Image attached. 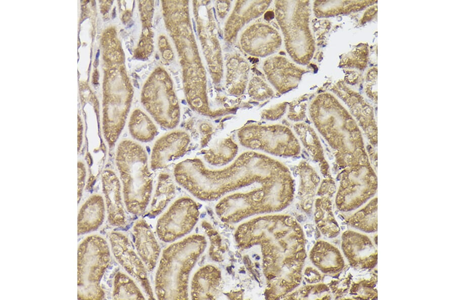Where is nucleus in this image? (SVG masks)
I'll return each instance as SVG.
<instances>
[{"label": "nucleus", "mask_w": 455, "mask_h": 300, "mask_svg": "<svg viewBox=\"0 0 455 300\" xmlns=\"http://www.w3.org/2000/svg\"><path fill=\"white\" fill-rule=\"evenodd\" d=\"M292 174L288 167L268 155L248 150L218 169L200 158L185 159L173 170L176 182L195 196L212 199L248 186H258Z\"/></svg>", "instance_id": "nucleus-1"}, {"label": "nucleus", "mask_w": 455, "mask_h": 300, "mask_svg": "<svg viewBox=\"0 0 455 300\" xmlns=\"http://www.w3.org/2000/svg\"><path fill=\"white\" fill-rule=\"evenodd\" d=\"M308 109L314 128L330 147L340 167L352 164L356 159L361 164L365 162L366 159L353 150V141L360 142L355 123L332 93L318 94Z\"/></svg>", "instance_id": "nucleus-2"}, {"label": "nucleus", "mask_w": 455, "mask_h": 300, "mask_svg": "<svg viewBox=\"0 0 455 300\" xmlns=\"http://www.w3.org/2000/svg\"><path fill=\"white\" fill-rule=\"evenodd\" d=\"M115 162L124 206L131 214L141 215L150 203L153 187L146 151L138 142L123 139L117 146Z\"/></svg>", "instance_id": "nucleus-3"}, {"label": "nucleus", "mask_w": 455, "mask_h": 300, "mask_svg": "<svg viewBox=\"0 0 455 300\" xmlns=\"http://www.w3.org/2000/svg\"><path fill=\"white\" fill-rule=\"evenodd\" d=\"M200 241L198 236H193L163 250L155 278L157 299L187 298L188 277L199 254Z\"/></svg>", "instance_id": "nucleus-4"}, {"label": "nucleus", "mask_w": 455, "mask_h": 300, "mask_svg": "<svg viewBox=\"0 0 455 300\" xmlns=\"http://www.w3.org/2000/svg\"><path fill=\"white\" fill-rule=\"evenodd\" d=\"M277 9L285 37L286 49L292 59L300 65L308 64L315 51L309 28L311 9L308 1L279 2Z\"/></svg>", "instance_id": "nucleus-5"}, {"label": "nucleus", "mask_w": 455, "mask_h": 300, "mask_svg": "<svg viewBox=\"0 0 455 300\" xmlns=\"http://www.w3.org/2000/svg\"><path fill=\"white\" fill-rule=\"evenodd\" d=\"M110 261L109 245L103 237L91 235L83 240L78 249V298H104L101 281Z\"/></svg>", "instance_id": "nucleus-6"}, {"label": "nucleus", "mask_w": 455, "mask_h": 300, "mask_svg": "<svg viewBox=\"0 0 455 300\" xmlns=\"http://www.w3.org/2000/svg\"><path fill=\"white\" fill-rule=\"evenodd\" d=\"M237 137L248 150L270 156L293 158L301 153L300 143L293 130L281 124L250 123L238 130Z\"/></svg>", "instance_id": "nucleus-7"}, {"label": "nucleus", "mask_w": 455, "mask_h": 300, "mask_svg": "<svg viewBox=\"0 0 455 300\" xmlns=\"http://www.w3.org/2000/svg\"><path fill=\"white\" fill-rule=\"evenodd\" d=\"M197 213V206L192 199H178L158 220L156 231L158 238L168 242L187 233L195 224Z\"/></svg>", "instance_id": "nucleus-8"}, {"label": "nucleus", "mask_w": 455, "mask_h": 300, "mask_svg": "<svg viewBox=\"0 0 455 300\" xmlns=\"http://www.w3.org/2000/svg\"><path fill=\"white\" fill-rule=\"evenodd\" d=\"M109 241L112 253L117 262L139 283L149 299H155L147 269L129 238L120 232L112 231L109 235Z\"/></svg>", "instance_id": "nucleus-9"}, {"label": "nucleus", "mask_w": 455, "mask_h": 300, "mask_svg": "<svg viewBox=\"0 0 455 300\" xmlns=\"http://www.w3.org/2000/svg\"><path fill=\"white\" fill-rule=\"evenodd\" d=\"M190 140L189 134L182 130H172L160 137L152 147L151 169H164L171 162L182 157L187 151Z\"/></svg>", "instance_id": "nucleus-10"}, {"label": "nucleus", "mask_w": 455, "mask_h": 300, "mask_svg": "<svg viewBox=\"0 0 455 300\" xmlns=\"http://www.w3.org/2000/svg\"><path fill=\"white\" fill-rule=\"evenodd\" d=\"M102 182L109 223L113 226L123 227L126 218L120 180L113 171L107 169L102 174Z\"/></svg>", "instance_id": "nucleus-11"}, {"label": "nucleus", "mask_w": 455, "mask_h": 300, "mask_svg": "<svg viewBox=\"0 0 455 300\" xmlns=\"http://www.w3.org/2000/svg\"><path fill=\"white\" fill-rule=\"evenodd\" d=\"M135 251L149 271L154 270L158 261L160 247L150 226L144 219L134 223L132 230Z\"/></svg>", "instance_id": "nucleus-12"}, {"label": "nucleus", "mask_w": 455, "mask_h": 300, "mask_svg": "<svg viewBox=\"0 0 455 300\" xmlns=\"http://www.w3.org/2000/svg\"><path fill=\"white\" fill-rule=\"evenodd\" d=\"M266 69L275 86L282 93L296 88L307 72L305 69L282 57L269 60Z\"/></svg>", "instance_id": "nucleus-13"}, {"label": "nucleus", "mask_w": 455, "mask_h": 300, "mask_svg": "<svg viewBox=\"0 0 455 300\" xmlns=\"http://www.w3.org/2000/svg\"><path fill=\"white\" fill-rule=\"evenodd\" d=\"M293 129L300 145L318 165L324 178L332 176L323 146L315 129L305 122L295 123Z\"/></svg>", "instance_id": "nucleus-14"}, {"label": "nucleus", "mask_w": 455, "mask_h": 300, "mask_svg": "<svg viewBox=\"0 0 455 300\" xmlns=\"http://www.w3.org/2000/svg\"><path fill=\"white\" fill-rule=\"evenodd\" d=\"M350 234L345 249L351 264L361 265L363 268L375 267L377 263V252L370 239L360 234Z\"/></svg>", "instance_id": "nucleus-15"}, {"label": "nucleus", "mask_w": 455, "mask_h": 300, "mask_svg": "<svg viewBox=\"0 0 455 300\" xmlns=\"http://www.w3.org/2000/svg\"><path fill=\"white\" fill-rule=\"evenodd\" d=\"M105 215L104 199L99 194L90 196L81 206L78 216V234H83L97 229Z\"/></svg>", "instance_id": "nucleus-16"}, {"label": "nucleus", "mask_w": 455, "mask_h": 300, "mask_svg": "<svg viewBox=\"0 0 455 300\" xmlns=\"http://www.w3.org/2000/svg\"><path fill=\"white\" fill-rule=\"evenodd\" d=\"M238 145L231 137L221 139L204 152V161L209 165L223 167L231 163L236 157Z\"/></svg>", "instance_id": "nucleus-17"}, {"label": "nucleus", "mask_w": 455, "mask_h": 300, "mask_svg": "<svg viewBox=\"0 0 455 300\" xmlns=\"http://www.w3.org/2000/svg\"><path fill=\"white\" fill-rule=\"evenodd\" d=\"M175 191V185L170 175L160 173L147 215L154 217L160 214L174 196Z\"/></svg>", "instance_id": "nucleus-18"}, {"label": "nucleus", "mask_w": 455, "mask_h": 300, "mask_svg": "<svg viewBox=\"0 0 455 300\" xmlns=\"http://www.w3.org/2000/svg\"><path fill=\"white\" fill-rule=\"evenodd\" d=\"M128 127L131 136L141 142L152 141L157 133V128L154 122L139 110L134 111L131 115Z\"/></svg>", "instance_id": "nucleus-19"}, {"label": "nucleus", "mask_w": 455, "mask_h": 300, "mask_svg": "<svg viewBox=\"0 0 455 300\" xmlns=\"http://www.w3.org/2000/svg\"><path fill=\"white\" fill-rule=\"evenodd\" d=\"M112 297L115 299H145L144 294L134 280L125 273L118 271L114 277Z\"/></svg>", "instance_id": "nucleus-20"}, {"label": "nucleus", "mask_w": 455, "mask_h": 300, "mask_svg": "<svg viewBox=\"0 0 455 300\" xmlns=\"http://www.w3.org/2000/svg\"><path fill=\"white\" fill-rule=\"evenodd\" d=\"M300 179L299 191L302 195L311 197L321 183V177L315 168L305 161H301L296 167Z\"/></svg>", "instance_id": "nucleus-21"}, {"label": "nucleus", "mask_w": 455, "mask_h": 300, "mask_svg": "<svg viewBox=\"0 0 455 300\" xmlns=\"http://www.w3.org/2000/svg\"><path fill=\"white\" fill-rule=\"evenodd\" d=\"M351 224L355 227L367 232L377 230V208L376 202L372 201L365 209L356 213Z\"/></svg>", "instance_id": "nucleus-22"}, {"label": "nucleus", "mask_w": 455, "mask_h": 300, "mask_svg": "<svg viewBox=\"0 0 455 300\" xmlns=\"http://www.w3.org/2000/svg\"><path fill=\"white\" fill-rule=\"evenodd\" d=\"M287 118L294 123L304 122L306 117L307 104L305 97L291 103L288 106Z\"/></svg>", "instance_id": "nucleus-23"}, {"label": "nucleus", "mask_w": 455, "mask_h": 300, "mask_svg": "<svg viewBox=\"0 0 455 300\" xmlns=\"http://www.w3.org/2000/svg\"><path fill=\"white\" fill-rule=\"evenodd\" d=\"M287 103H282L275 106L264 110L261 113L262 119L267 121H276L280 119L285 113L288 108Z\"/></svg>", "instance_id": "nucleus-24"}, {"label": "nucleus", "mask_w": 455, "mask_h": 300, "mask_svg": "<svg viewBox=\"0 0 455 300\" xmlns=\"http://www.w3.org/2000/svg\"><path fill=\"white\" fill-rule=\"evenodd\" d=\"M335 182L332 176L324 178L320 183L318 192L321 193H332L335 191Z\"/></svg>", "instance_id": "nucleus-25"}, {"label": "nucleus", "mask_w": 455, "mask_h": 300, "mask_svg": "<svg viewBox=\"0 0 455 300\" xmlns=\"http://www.w3.org/2000/svg\"><path fill=\"white\" fill-rule=\"evenodd\" d=\"M85 176V169L84 165L82 163H78V197L80 199L83 187L84 184V180Z\"/></svg>", "instance_id": "nucleus-26"}, {"label": "nucleus", "mask_w": 455, "mask_h": 300, "mask_svg": "<svg viewBox=\"0 0 455 300\" xmlns=\"http://www.w3.org/2000/svg\"><path fill=\"white\" fill-rule=\"evenodd\" d=\"M193 26H194V31L196 32L195 24V22L193 20Z\"/></svg>", "instance_id": "nucleus-27"}]
</instances>
